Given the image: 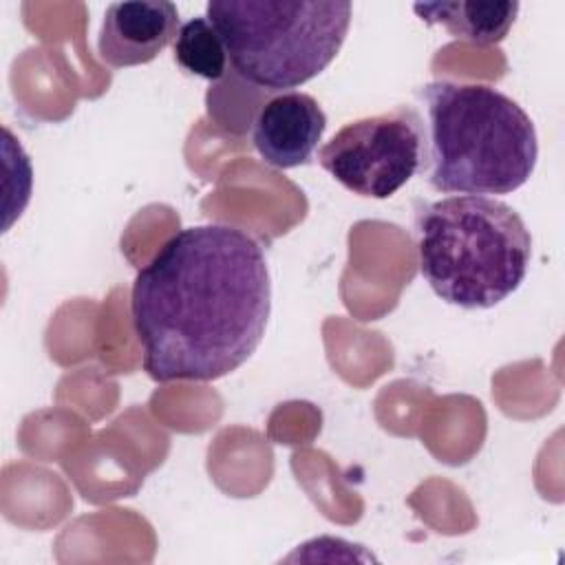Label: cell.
<instances>
[{
  "instance_id": "8992f818",
  "label": "cell",
  "mask_w": 565,
  "mask_h": 565,
  "mask_svg": "<svg viewBox=\"0 0 565 565\" xmlns=\"http://www.w3.org/2000/svg\"><path fill=\"white\" fill-rule=\"evenodd\" d=\"M327 128L320 104L298 90L278 93L267 99L252 121V143L260 159L278 170L311 161Z\"/></svg>"
},
{
  "instance_id": "7a4b0ae2",
  "label": "cell",
  "mask_w": 565,
  "mask_h": 565,
  "mask_svg": "<svg viewBox=\"0 0 565 565\" xmlns=\"http://www.w3.org/2000/svg\"><path fill=\"white\" fill-rule=\"evenodd\" d=\"M424 108L422 172L437 192L512 194L539 159L530 115L486 84L430 82L417 90Z\"/></svg>"
},
{
  "instance_id": "277c9868",
  "label": "cell",
  "mask_w": 565,
  "mask_h": 565,
  "mask_svg": "<svg viewBox=\"0 0 565 565\" xmlns=\"http://www.w3.org/2000/svg\"><path fill=\"white\" fill-rule=\"evenodd\" d=\"M351 11V2L340 0H210L205 18L243 79L285 90L307 84L335 60Z\"/></svg>"
},
{
  "instance_id": "9c48e42d",
  "label": "cell",
  "mask_w": 565,
  "mask_h": 565,
  "mask_svg": "<svg viewBox=\"0 0 565 565\" xmlns=\"http://www.w3.org/2000/svg\"><path fill=\"white\" fill-rule=\"evenodd\" d=\"M172 49L177 64L192 75L216 82L227 71V51L207 18H192L181 24Z\"/></svg>"
},
{
  "instance_id": "ba28073f",
  "label": "cell",
  "mask_w": 565,
  "mask_h": 565,
  "mask_svg": "<svg viewBox=\"0 0 565 565\" xmlns=\"http://www.w3.org/2000/svg\"><path fill=\"white\" fill-rule=\"evenodd\" d=\"M413 9L426 24H439L452 38L488 46L505 40L521 4L512 0H448L417 2Z\"/></svg>"
},
{
  "instance_id": "6da1fadb",
  "label": "cell",
  "mask_w": 565,
  "mask_h": 565,
  "mask_svg": "<svg viewBox=\"0 0 565 565\" xmlns=\"http://www.w3.org/2000/svg\"><path fill=\"white\" fill-rule=\"evenodd\" d=\"M271 313L263 247L227 223L174 232L137 271L130 318L154 382H212L258 349Z\"/></svg>"
},
{
  "instance_id": "5b68a950",
  "label": "cell",
  "mask_w": 565,
  "mask_h": 565,
  "mask_svg": "<svg viewBox=\"0 0 565 565\" xmlns=\"http://www.w3.org/2000/svg\"><path fill=\"white\" fill-rule=\"evenodd\" d=\"M424 132L413 106L344 124L320 150L318 163L347 190L388 199L422 168Z\"/></svg>"
},
{
  "instance_id": "3957f363",
  "label": "cell",
  "mask_w": 565,
  "mask_h": 565,
  "mask_svg": "<svg viewBox=\"0 0 565 565\" xmlns=\"http://www.w3.org/2000/svg\"><path fill=\"white\" fill-rule=\"evenodd\" d=\"M419 271L430 289L461 309H490L525 280L532 236L519 212L492 196L457 194L415 214Z\"/></svg>"
},
{
  "instance_id": "52a82bcc",
  "label": "cell",
  "mask_w": 565,
  "mask_h": 565,
  "mask_svg": "<svg viewBox=\"0 0 565 565\" xmlns=\"http://www.w3.org/2000/svg\"><path fill=\"white\" fill-rule=\"evenodd\" d=\"M179 29V9L174 2H113L104 13L97 53L113 68L148 64L177 40Z\"/></svg>"
}]
</instances>
